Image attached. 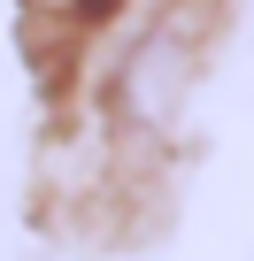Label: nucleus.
Wrapping results in <instances>:
<instances>
[{"instance_id":"obj_1","label":"nucleus","mask_w":254,"mask_h":261,"mask_svg":"<svg viewBox=\"0 0 254 261\" xmlns=\"http://www.w3.org/2000/svg\"><path fill=\"white\" fill-rule=\"evenodd\" d=\"M39 8H62V16H77V23H100L116 0H39Z\"/></svg>"}]
</instances>
